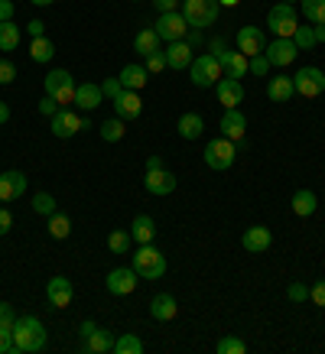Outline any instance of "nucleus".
<instances>
[{
    "mask_svg": "<svg viewBox=\"0 0 325 354\" xmlns=\"http://www.w3.org/2000/svg\"><path fill=\"white\" fill-rule=\"evenodd\" d=\"M176 3H179V0H153V7H156L160 13H173Z\"/></svg>",
    "mask_w": 325,
    "mask_h": 354,
    "instance_id": "6e6d98bb",
    "label": "nucleus"
},
{
    "mask_svg": "<svg viewBox=\"0 0 325 354\" xmlns=\"http://www.w3.org/2000/svg\"><path fill=\"white\" fill-rule=\"evenodd\" d=\"M176 312H179V306H176V299L169 296V292H156L150 302V315L156 319V322H173Z\"/></svg>",
    "mask_w": 325,
    "mask_h": 354,
    "instance_id": "aec40b11",
    "label": "nucleus"
},
{
    "mask_svg": "<svg viewBox=\"0 0 325 354\" xmlns=\"http://www.w3.org/2000/svg\"><path fill=\"white\" fill-rule=\"evenodd\" d=\"M263 55H267V62L277 65V68H283V65H290L296 55H299V49H296V43L292 39H273L267 49H263Z\"/></svg>",
    "mask_w": 325,
    "mask_h": 354,
    "instance_id": "2eb2a0df",
    "label": "nucleus"
},
{
    "mask_svg": "<svg viewBox=\"0 0 325 354\" xmlns=\"http://www.w3.org/2000/svg\"><path fill=\"white\" fill-rule=\"evenodd\" d=\"M238 49L248 59H254V55H260L263 49H267V36L257 30V26H241L238 30Z\"/></svg>",
    "mask_w": 325,
    "mask_h": 354,
    "instance_id": "ddd939ff",
    "label": "nucleus"
},
{
    "mask_svg": "<svg viewBox=\"0 0 325 354\" xmlns=\"http://www.w3.org/2000/svg\"><path fill=\"white\" fill-rule=\"evenodd\" d=\"M30 3H36V7H49L53 0H30Z\"/></svg>",
    "mask_w": 325,
    "mask_h": 354,
    "instance_id": "0e129e2a",
    "label": "nucleus"
},
{
    "mask_svg": "<svg viewBox=\"0 0 325 354\" xmlns=\"http://www.w3.org/2000/svg\"><path fill=\"white\" fill-rule=\"evenodd\" d=\"M13 20V0H0V23Z\"/></svg>",
    "mask_w": 325,
    "mask_h": 354,
    "instance_id": "5fc2aeb1",
    "label": "nucleus"
},
{
    "mask_svg": "<svg viewBox=\"0 0 325 354\" xmlns=\"http://www.w3.org/2000/svg\"><path fill=\"white\" fill-rule=\"evenodd\" d=\"M130 231H111L108 234V247H111V254H127L130 250Z\"/></svg>",
    "mask_w": 325,
    "mask_h": 354,
    "instance_id": "58836bf2",
    "label": "nucleus"
},
{
    "mask_svg": "<svg viewBox=\"0 0 325 354\" xmlns=\"http://www.w3.org/2000/svg\"><path fill=\"white\" fill-rule=\"evenodd\" d=\"M114 335L108 332V328H95V332L85 338V351L88 354H108V351H114Z\"/></svg>",
    "mask_w": 325,
    "mask_h": 354,
    "instance_id": "5701e85b",
    "label": "nucleus"
},
{
    "mask_svg": "<svg viewBox=\"0 0 325 354\" xmlns=\"http://www.w3.org/2000/svg\"><path fill=\"white\" fill-rule=\"evenodd\" d=\"M95 328H98V325L91 322V319H85V322H82V338H88V335L95 332Z\"/></svg>",
    "mask_w": 325,
    "mask_h": 354,
    "instance_id": "13d9d810",
    "label": "nucleus"
},
{
    "mask_svg": "<svg viewBox=\"0 0 325 354\" xmlns=\"http://www.w3.org/2000/svg\"><path fill=\"white\" fill-rule=\"evenodd\" d=\"M212 55H215V59H225V55H228L225 39H212Z\"/></svg>",
    "mask_w": 325,
    "mask_h": 354,
    "instance_id": "4d7b16f0",
    "label": "nucleus"
},
{
    "mask_svg": "<svg viewBox=\"0 0 325 354\" xmlns=\"http://www.w3.org/2000/svg\"><path fill=\"white\" fill-rule=\"evenodd\" d=\"M143 185L150 195H169L176 192V176L169 169H150L143 176Z\"/></svg>",
    "mask_w": 325,
    "mask_h": 354,
    "instance_id": "dca6fc26",
    "label": "nucleus"
},
{
    "mask_svg": "<svg viewBox=\"0 0 325 354\" xmlns=\"http://www.w3.org/2000/svg\"><path fill=\"white\" fill-rule=\"evenodd\" d=\"M101 97H104L101 85H91V82H85V85L75 88V104L82 111H95L98 104H101Z\"/></svg>",
    "mask_w": 325,
    "mask_h": 354,
    "instance_id": "b1692460",
    "label": "nucleus"
},
{
    "mask_svg": "<svg viewBox=\"0 0 325 354\" xmlns=\"http://www.w3.org/2000/svg\"><path fill=\"white\" fill-rule=\"evenodd\" d=\"M218 354H244L248 351V344L241 342V338H234V335H228V338H221V342L215 344Z\"/></svg>",
    "mask_w": 325,
    "mask_h": 354,
    "instance_id": "a19ab883",
    "label": "nucleus"
},
{
    "mask_svg": "<svg viewBox=\"0 0 325 354\" xmlns=\"http://www.w3.org/2000/svg\"><path fill=\"white\" fill-rule=\"evenodd\" d=\"M292 43H296V49H313L315 46V26H296Z\"/></svg>",
    "mask_w": 325,
    "mask_h": 354,
    "instance_id": "ea45409f",
    "label": "nucleus"
},
{
    "mask_svg": "<svg viewBox=\"0 0 325 354\" xmlns=\"http://www.w3.org/2000/svg\"><path fill=\"white\" fill-rule=\"evenodd\" d=\"M101 91L111 97V101H118L120 95H124V85H120V78H108L104 85H101Z\"/></svg>",
    "mask_w": 325,
    "mask_h": 354,
    "instance_id": "c03bdc74",
    "label": "nucleus"
},
{
    "mask_svg": "<svg viewBox=\"0 0 325 354\" xmlns=\"http://www.w3.org/2000/svg\"><path fill=\"white\" fill-rule=\"evenodd\" d=\"M234 156H238V150H234V140H228V137H218L212 140L205 147V166L208 169H231L234 166Z\"/></svg>",
    "mask_w": 325,
    "mask_h": 354,
    "instance_id": "0eeeda50",
    "label": "nucleus"
},
{
    "mask_svg": "<svg viewBox=\"0 0 325 354\" xmlns=\"http://www.w3.org/2000/svg\"><path fill=\"white\" fill-rule=\"evenodd\" d=\"M296 26H299V20H296V10H292V3H286V0L273 3L270 13H267V30H270L277 39H292Z\"/></svg>",
    "mask_w": 325,
    "mask_h": 354,
    "instance_id": "20e7f679",
    "label": "nucleus"
},
{
    "mask_svg": "<svg viewBox=\"0 0 325 354\" xmlns=\"http://www.w3.org/2000/svg\"><path fill=\"white\" fill-rule=\"evenodd\" d=\"M49 234H53L55 241H65V237L72 234V221H68V215H62V212L49 215Z\"/></svg>",
    "mask_w": 325,
    "mask_h": 354,
    "instance_id": "72a5a7b5",
    "label": "nucleus"
},
{
    "mask_svg": "<svg viewBox=\"0 0 325 354\" xmlns=\"http://www.w3.org/2000/svg\"><path fill=\"white\" fill-rule=\"evenodd\" d=\"M147 75H150V72H147L143 65H124L118 78H120V85H124V91H140V88L147 85Z\"/></svg>",
    "mask_w": 325,
    "mask_h": 354,
    "instance_id": "393cba45",
    "label": "nucleus"
},
{
    "mask_svg": "<svg viewBox=\"0 0 325 354\" xmlns=\"http://www.w3.org/2000/svg\"><path fill=\"white\" fill-rule=\"evenodd\" d=\"M267 68H270V62H267V55L263 53L250 59V72H254V75H267Z\"/></svg>",
    "mask_w": 325,
    "mask_h": 354,
    "instance_id": "de8ad7c7",
    "label": "nucleus"
},
{
    "mask_svg": "<svg viewBox=\"0 0 325 354\" xmlns=\"http://www.w3.org/2000/svg\"><path fill=\"white\" fill-rule=\"evenodd\" d=\"M46 342H49L46 325L36 315H20L13 322V354H36L46 348Z\"/></svg>",
    "mask_w": 325,
    "mask_h": 354,
    "instance_id": "f257e3e1",
    "label": "nucleus"
},
{
    "mask_svg": "<svg viewBox=\"0 0 325 354\" xmlns=\"http://www.w3.org/2000/svg\"><path fill=\"white\" fill-rule=\"evenodd\" d=\"M49 120H53V133H55V137H59V140L75 137V133H78V130H82V127L88 130V118L82 120V118H78V114H75V111H68V108H59V111H55V114H53V118H49Z\"/></svg>",
    "mask_w": 325,
    "mask_h": 354,
    "instance_id": "9d476101",
    "label": "nucleus"
},
{
    "mask_svg": "<svg viewBox=\"0 0 325 354\" xmlns=\"http://www.w3.org/2000/svg\"><path fill=\"white\" fill-rule=\"evenodd\" d=\"M292 88H296V95H303V97H319L325 91L322 68H313V65L299 68V72L292 75Z\"/></svg>",
    "mask_w": 325,
    "mask_h": 354,
    "instance_id": "6e6552de",
    "label": "nucleus"
},
{
    "mask_svg": "<svg viewBox=\"0 0 325 354\" xmlns=\"http://www.w3.org/2000/svg\"><path fill=\"white\" fill-rule=\"evenodd\" d=\"M7 120H10V108H7V104H3V101H0V127H3V124H7Z\"/></svg>",
    "mask_w": 325,
    "mask_h": 354,
    "instance_id": "bf43d9fd",
    "label": "nucleus"
},
{
    "mask_svg": "<svg viewBox=\"0 0 325 354\" xmlns=\"http://www.w3.org/2000/svg\"><path fill=\"white\" fill-rule=\"evenodd\" d=\"M114 111H118V118H124V120L140 118V111H143L140 91H124V95L114 101Z\"/></svg>",
    "mask_w": 325,
    "mask_h": 354,
    "instance_id": "4be33fe9",
    "label": "nucleus"
},
{
    "mask_svg": "<svg viewBox=\"0 0 325 354\" xmlns=\"http://www.w3.org/2000/svg\"><path fill=\"white\" fill-rule=\"evenodd\" d=\"M133 49H137V55H153L160 53V36H156V30H140L137 32V39H133Z\"/></svg>",
    "mask_w": 325,
    "mask_h": 354,
    "instance_id": "7c9ffc66",
    "label": "nucleus"
},
{
    "mask_svg": "<svg viewBox=\"0 0 325 354\" xmlns=\"http://www.w3.org/2000/svg\"><path fill=\"white\" fill-rule=\"evenodd\" d=\"M26 30H30V39H36V36H46V23L43 20H30L26 23Z\"/></svg>",
    "mask_w": 325,
    "mask_h": 354,
    "instance_id": "864d4df0",
    "label": "nucleus"
},
{
    "mask_svg": "<svg viewBox=\"0 0 325 354\" xmlns=\"http://www.w3.org/2000/svg\"><path fill=\"white\" fill-rule=\"evenodd\" d=\"M315 43H325V23L322 26H315Z\"/></svg>",
    "mask_w": 325,
    "mask_h": 354,
    "instance_id": "680f3d73",
    "label": "nucleus"
},
{
    "mask_svg": "<svg viewBox=\"0 0 325 354\" xmlns=\"http://www.w3.org/2000/svg\"><path fill=\"white\" fill-rule=\"evenodd\" d=\"M130 237H133L137 244H153V237H156V221H153L150 215H137L133 225H130Z\"/></svg>",
    "mask_w": 325,
    "mask_h": 354,
    "instance_id": "bb28decb",
    "label": "nucleus"
},
{
    "mask_svg": "<svg viewBox=\"0 0 325 354\" xmlns=\"http://www.w3.org/2000/svg\"><path fill=\"white\" fill-rule=\"evenodd\" d=\"M39 111H43L46 118H53L55 111H59V101H55V97H49V95H46L43 101H39Z\"/></svg>",
    "mask_w": 325,
    "mask_h": 354,
    "instance_id": "3c124183",
    "label": "nucleus"
},
{
    "mask_svg": "<svg viewBox=\"0 0 325 354\" xmlns=\"http://www.w3.org/2000/svg\"><path fill=\"white\" fill-rule=\"evenodd\" d=\"M20 46V26H13V20L0 23V53H10Z\"/></svg>",
    "mask_w": 325,
    "mask_h": 354,
    "instance_id": "473e14b6",
    "label": "nucleus"
},
{
    "mask_svg": "<svg viewBox=\"0 0 325 354\" xmlns=\"http://www.w3.org/2000/svg\"><path fill=\"white\" fill-rule=\"evenodd\" d=\"M17 315H13V306L10 302H0V325H13Z\"/></svg>",
    "mask_w": 325,
    "mask_h": 354,
    "instance_id": "8fccbe9b",
    "label": "nucleus"
},
{
    "mask_svg": "<svg viewBox=\"0 0 325 354\" xmlns=\"http://www.w3.org/2000/svg\"><path fill=\"white\" fill-rule=\"evenodd\" d=\"M10 227H13L10 208H0V234H10Z\"/></svg>",
    "mask_w": 325,
    "mask_h": 354,
    "instance_id": "603ef678",
    "label": "nucleus"
},
{
    "mask_svg": "<svg viewBox=\"0 0 325 354\" xmlns=\"http://www.w3.org/2000/svg\"><path fill=\"white\" fill-rule=\"evenodd\" d=\"M221 65H225V75L228 78H238V82L250 72V59L241 53V49H238V53H228L225 59H221Z\"/></svg>",
    "mask_w": 325,
    "mask_h": 354,
    "instance_id": "cd10ccee",
    "label": "nucleus"
},
{
    "mask_svg": "<svg viewBox=\"0 0 325 354\" xmlns=\"http://www.w3.org/2000/svg\"><path fill=\"white\" fill-rule=\"evenodd\" d=\"M108 290L111 296H130L137 290V270L133 267H118L108 273Z\"/></svg>",
    "mask_w": 325,
    "mask_h": 354,
    "instance_id": "f8f14e48",
    "label": "nucleus"
},
{
    "mask_svg": "<svg viewBox=\"0 0 325 354\" xmlns=\"http://www.w3.org/2000/svg\"><path fill=\"white\" fill-rule=\"evenodd\" d=\"M296 95V88H292V78L290 75H277L267 82V97L270 101H277V104H283V101H290V97Z\"/></svg>",
    "mask_w": 325,
    "mask_h": 354,
    "instance_id": "a878e982",
    "label": "nucleus"
},
{
    "mask_svg": "<svg viewBox=\"0 0 325 354\" xmlns=\"http://www.w3.org/2000/svg\"><path fill=\"white\" fill-rule=\"evenodd\" d=\"M215 91H218V101L225 104V111L228 108H241V101H244V85H241L238 78H221L215 85Z\"/></svg>",
    "mask_w": 325,
    "mask_h": 354,
    "instance_id": "f3484780",
    "label": "nucleus"
},
{
    "mask_svg": "<svg viewBox=\"0 0 325 354\" xmlns=\"http://www.w3.org/2000/svg\"><path fill=\"white\" fill-rule=\"evenodd\" d=\"M286 3H290V0H286Z\"/></svg>",
    "mask_w": 325,
    "mask_h": 354,
    "instance_id": "69168bd1",
    "label": "nucleus"
},
{
    "mask_svg": "<svg viewBox=\"0 0 325 354\" xmlns=\"http://www.w3.org/2000/svg\"><path fill=\"white\" fill-rule=\"evenodd\" d=\"M319 208V198H315V192H309V189H299V192L292 195V212L299 218H309Z\"/></svg>",
    "mask_w": 325,
    "mask_h": 354,
    "instance_id": "c756f323",
    "label": "nucleus"
},
{
    "mask_svg": "<svg viewBox=\"0 0 325 354\" xmlns=\"http://www.w3.org/2000/svg\"><path fill=\"white\" fill-rule=\"evenodd\" d=\"M286 296H290L292 302H306V299H309V286H303V283H292L290 290H286Z\"/></svg>",
    "mask_w": 325,
    "mask_h": 354,
    "instance_id": "49530a36",
    "label": "nucleus"
},
{
    "mask_svg": "<svg viewBox=\"0 0 325 354\" xmlns=\"http://www.w3.org/2000/svg\"><path fill=\"white\" fill-rule=\"evenodd\" d=\"M309 299H313L315 306H325V279H319L315 286H309Z\"/></svg>",
    "mask_w": 325,
    "mask_h": 354,
    "instance_id": "09e8293b",
    "label": "nucleus"
},
{
    "mask_svg": "<svg viewBox=\"0 0 325 354\" xmlns=\"http://www.w3.org/2000/svg\"><path fill=\"white\" fill-rule=\"evenodd\" d=\"M72 296H75V290H72V283H68L65 277L49 279V286H46V299H49L53 309H65V306H72Z\"/></svg>",
    "mask_w": 325,
    "mask_h": 354,
    "instance_id": "4468645a",
    "label": "nucleus"
},
{
    "mask_svg": "<svg viewBox=\"0 0 325 354\" xmlns=\"http://www.w3.org/2000/svg\"><path fill=\"white\" fill-rule=\"evenodd\" d=\"M218 13H221V3H218V0H183V17L195 30L215 26Z\"/></svg>",
    "mask_w": 325,
    "mask_h": 354,
    "instance_id": "7ed1b4c3",
    "label": "nucleus"
},
{
    "mask_svg": "<svg viewBox=\"0 0 325 354\" xmlns=\"http://www.w3.org/2000/svg\"><path fill=\"white\" fill-rule=\"evenodd\" d=\"M156 30V36L160 39H166V43H179V39H185V32H189V23H185L183 13H160V23L153 26Z\"/></svg>",
    "mask_w": 325,
    "mask_h": 354,
    "instance_id": "1a4fd4ad",
    "label": "nucleus"
},
{
    "mask_svg": "<svg viewBox=\"0 0 325 354\" xmlns=\"http://www.w3.org/2000/svg\"><path fill=\"white\" fill-rule=\"evenodd\" d=\"M218 3H221V7H238L241 0H218Z\"/></svg>",
    "mask_w": 325,
    "mask_h": 354,
    "instance_id": "e2e57ef3",
    "label": "nucleus"
},
{
    "mask_svg": "<svg viewBox=\"0 0 325 354\" xmlns=\"http://www.w3.org/2000/svg\"><path fill=\"white\" fill-rule=\"evenodd\" d=\"M176 130H179V137H183V140H198V137H202V130H205V120L189 111V114H183V118H179Z\"/></svg>",
    "mask_w": 325,
    "mask_h": 354,
    "instance_id": "c85d7f7f",
    "label": "nucleus"
},
{
    "mask_svg": "<svg viewBox=\"0 0 325 354\" xmlns=\"http://www.w3.org/2000/svg\"><path fill=\"white\" fill-rule=\"evenodd\" d=\"M150 169H162V160L160 156H150V160H147V172Z\"/></svg>",
    "mask_w": 325,
    "mask_h": 354,
    "instance_id": "052dcab7",
    "label": "nucleus"
},
{
    "mask_svg": "<svg viewBox=\"0 0 325 354\" xmlns=\"http://www.w3.org/2000/svg\"><path fill=\"white\" fill-rule=\"evenodd\" d=\"M0 354H13V325H0Z\"/></svg>",
    "mask_w": 325,
    "mask_h": 354,
    "instance_id": "79ce46f5",
    "label": "nucleus"
},
{
    "mask_svg": "<svg viewBox=\"0 0 325 354\" xmlns=\"http://www.w3.org/2000/svg\"><path fill=\"white\" fill-rule=\"evenodd\" d=\"M32 212H36V215H55V198L49 192H36L32 195Z\"/></svg>",
    "mask_w": 325,
    "mask_h": 354,
    "instance_id": "e433bc0d",
    "label": "nucleus"
},
{
    "mask_svg": "<svg viewBox=\"0 0 325 354\" xmlns=\"http://www.w3.org/2000/svg\"><path fill=\"white\" fill-rule=\"evenodd\" d=\"M13 78H17V65L7 62V59H0V85H10Z\"/></svg>",
    "mask_w": 325,
    "mask_h": 354,
    "instance_id": "a18cd8bd",
    "label": "nucleus"
},
{
    "mask_svg": "<svg viewBox=\"0 0 325 354\" xmlns=\"http://www.w3.org/2000/svg\"><path fill=\"white\" fill-rule=\"evenodd\" d=\"M241 244H244V250H248V254H263V250L273 244L270 227H260V225L248 227V231H244V237H241Z\"/></svg>",
    "mask_w": 325,
    "mask_h": 354,
    "instance_id": "a211bd4d",
    "label": "nucleus"
},
{
    "mask_svg": "<svg viewBox=\"0 0 325 354\" xmlns=\"http://www.w3.org/2000/svg\"><path fill=\"white\" fill-rule=\"evenodd\" d=\"M20 195H26V176L20 169L0 172V202H17Z\"/></svg>",
    "mask_w": 325,
    "mask_h": 354,
    "instance_id": "9b49d317",
    "label": "nucleus"
},
{
    "mask_svg": "<svg viewBox=\"0 0 325 354\" xmlns=\"http://www.w3.org/2000/svg\"><path fill=\"white\" fill-rule=\"evenodd\" d=\"M75 78L68 75V72H65V68H55V72H49V75H46V95L49 97H55V101H59V104H75Z\"/></svg>",
    "mask_w": 325,
    "mask_h": 354,
    "instance_id": "423d86ee",
    "label": "nucleus"
},
{
    "mask_svg": "<svg viewBox=\"0 0 325 354\" xmlns=\"http://www.w3.org/2000/svg\"><path fill=\"white\" fill-rule=\"evenodd\" d=\"M114 351L118 354H140L143 351V342L137 335H120L118 342H114Z\"/></svg>",
    "mask_w": 325,
    "mask_h": 354,
    "instance_id": "4c0bfd02",
    "label": "nucleus"
},
{
    "mask_svg": "<svg viewBox=\"0 0 325 354\" xmlns=\"http://www.w3.org/2000/svg\"><path fill=\"white\" fill-rule=\"evenodd\" d=\"M303 13L313 26H322L325 23V0H303Z\"/></svg>",
    "mask_w": 325,
    "mask_h": 354,
    "instance_id": "c9c22d12",
    "label": "nucleus"
},
{
    "mask_svg": "<svg viewBox=\"0 0 325 354\" xmlns=\"http://www.w3.org/2000/svg\"><path fill=\"white\" fill-rule=\"evenodd\" d=\"M133 270H137V277H143V279H160L162 273H166L162 250H156L153 244H140L137 257H133Z\"/></svg>",
    "mask_w": 325,
    "mask_h": 354,
    "instance_id": "39448f33",
    "label": "nucleus"
},
{
    "mask_svg": "<svg viewBox=\"0 0 325 354\" xmlns=\"http://www.w3.org/2000/svg\"><path fill=\"white\" fill-rule=\"evenodd\" d=\"M221 133H225L228 140H244V130H248V120H244V114H241V108H228L225 111V118H221Z\"/></svg>",
    "mask_w": 325,
    "mask_h": 354,
    "instance_id": "6ab92c4d",
    "label": "nucleus"
},
{
    "mask_svg": "<svg viewBox=\"0 0 325 354\" xmlns=\"http://www.w3.org/2000/svg\"><path fill=\"white\" fill-rule=\"evenodd\" d=\"M192 65V46L189 43H169V49H166V68H176V72H183V68H189Z\"/></svg>",
    "mask_w": 325,
    "mask_h": 354,
    "instance_id": "412c9836",
    "label": "nucleus"
},
{
    "mask_svg": "<svg viewBox=\"0 0 325 354\" xmlns=\"http://www.w3.org/2000/svg\"><path fill=\"white\" fill-rule=\"evenodd\" d=\"M55 55V43L49 39V36H36V39H30V59L32 62H49Z\"/></svg>",
    "mask_w": 325,
    "mask_h": 354,
    "instance_id": "2f4dec72",
    "label": "nucleus"
},
{
    "mask_svg": "<svg viewBox=\"0 0 325 354\" xmlns=\"http://www.w3.org/2000/svg\"><path fill=\"white\" fill-rule=\"evenodd\" d=\"M189 78H192L195 88H212L225 78V65H221V59H215L212 53L195 55L192 65H189Z\"/></svg>",
    "mask_w": 325,
    "mask_h": 354,
    "instance_id": "f03ea898",
    "label": "nucleus"
},
{
    "mask_svg": "<svg viewBox=\"0 0 325 354\" xmlns=\"http://www.w3.org/2000/svg\"><path fill=\"white\" fill-rule=\"evenodd\" d=\"M143 68H147V72H162V68H166V53H153V55H147V65H143Z\"/></svg>",
    "mask_w": 325,
    "mask_h": 354,
    "instance_id": "37998d69",
    "label": "nucleus"
},
{
    "mask_svg": "<svg viewBox=\"0 0 325 354\" xmlns=\"http://www.w3.org/2000/svg\"><path fill=\"white\" fill-rule=\"evenodd\" d=\"M124 133H127V127H124V118H114V120H104L101 124V140H108V143H118V140H124Z\"/></svg>",
    "mask_w": 325,
    "mask_h": 354,
    "instance_id": "f704fd0d",
    "label": "nucleus"
}]
</instances>
